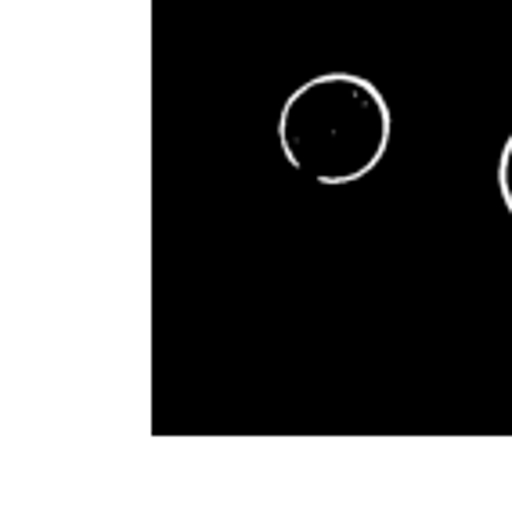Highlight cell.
Listing matches in <instances>:
<instances>
[{
  "label": "cell",
  "instance_id": "7a4b0ae2",
  "mask_svg": "<svg viewBox=\"0 0 512 508\" xmlns=\"http://www.w3.org/2000/svg\"><path fill=\"white\" fill-rule=\"evenodd\" d=\"M494 181H498V195H502L505 213L512 217V130L505 137L502 152H498V166H494Z\"/></svg>",
  "mask_w": 512,
  "mask_h": 508
},
{
  "label": "cell",
  "instance_id": "6da1fadb",
  "mask_svg": "<svg viewBox=\"0 0 512 508\" xmlns=\"http://www.w3.org/2000/svg\"><path fill=\"white\" fill-rule=\"evenodd\" d=\"M394 112L368 76L332 69L303 80L278 112L285 163L325 188L365 181L386 159Z\"/></svg>",
  "mask_w": 512,
  "mask_h": 508
}]
</instances>
